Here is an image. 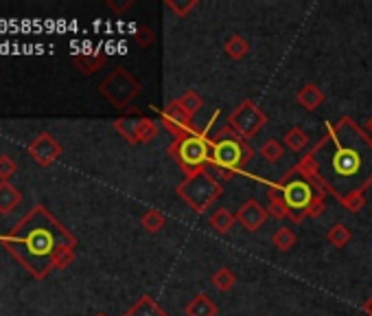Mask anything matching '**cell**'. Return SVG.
Masks as SVG:
<instances>
[{
  "label": "cell",
  "instance_id": "obj_1",
  "mask_svg": "<svg viewBox=\"0 0 372 316\" xmlns=\"http://www.w3.org/2000/svg\"><path fill=\"white\" fill-rule=\"evenodd\" d=\"M302 174L357 213L372 187V138L351 117L329 121L326 132L296 165Z\"/></svg>",
  "mask_w": 372,
  "mask_h": 316
},
{
  "label": "cell",
  "instance_id": "obj_2",
  "mask_svg": "<svg viewBox=\"0 0 372 316\" xmlns=\"http://www.w3.org/2000/svg\"><path fill=\"white\" fill-rule=\"evenodd\" d=\"M0 244L31 277L44 279L50 270H63L75 261L77 237L44 205H35L14 231L0 235Z\"/></svg>",
  "mask_w": 372,
  "mask_h": 316
},
{
  "label": "cell",
  "instance_id": "obj_3",
  "mask_svg": "<svg viewBox=\"0 0 372 316\" xmlns=\"http://www.w3.org/2000/svg\"><path fill=\"white\" fill-rule=\"evenodd\" d=\"M263 185L267 189L269 200L283 202L287 209V218L293 224H300L304 218H317L324 213L326 194L296 165H293L280 180L263 183Z\"/></svg>",
  "mask_w": 372,
  "mask_h": 316
},
{
  "label": "cell",
  "instance_id": "obj_4",
  "mask_svg": "<svg viewBox=\"0 0 372 316\" xmlns=\"http://www.w3.org/2000/svg\"><path fill=\"white\" fill-rule=\"evenodd\" d=\"M211 143L213 149H211L208 167L219 169L222 178H230V174L243 171L248 162L254 158V147L246 138H241L230 125H224V128L217 130L211 138Z\"/></svg>",
  "mask_w": 372,
  "mask_h": 316
},
{
  "label": "cell",
  "instance_id": "obj_5",
  "mask_svg": "<svg viewBox=\"0 0 372 316\" xmlns=\"http://www.w3.org/2000/svg\"><path fill=\"white\" fill-rule=\"evenodd\" d=\"M219 117V110L213 112V117L206 121L202 130H193L190 134L182 136V138H173V143L169 145V156L177 162L182 171L186 176L197 174L202 169H206L211 165V128L213 123Z\"/></svg>",
  "mask_w": 372,
  "mask_h": 316
},
{
  "label": "cell",
  "instance_id": "obj_6",
  "mask_svg": "<svg viewBox=\"0 0 372 316\" xmlns=\"http://www.w3.org/2000/svg\"><path fill=\"white\" fill-rule=\"evenodd\" d=\"M175 194L195 213H206L215 202L222 198L224 187L219 178H217V174L211 167H206L197 174L186 176V178L177 185Z\"/></svg>",
  "mask_w": 372,
  "mask_h": 316
},
{
  "label": "cell",
  "instance_id": "obj_7",
  "mask_svg": "<svg viewBox=\"0 0 372 316\" xmlns=\"http://www.w3.org/2000/svg\"><path fill=\"white\" fill-rule=\"evenodd\" d=\"M99 93L104 95L114 108H125L132 104V99L140 93V82L130 71L117 68L101 82Z\"/></svg>",
  "mask_w": 372,
  "mask_h": 316
},
{
  "label": "cell",
  "instance_id": "obj_8",
  "mask_svg": "<svg viewBox=\"0 0 372 316\" xmlns=\"http://www.w3.org/2000/svg\"><path fill=\"white\" fill-rule=\"evenodd\" d=\"M265 123H267V115L254 104L252 99L241 101V104L235 108L233 115L228 117V125L241 138H246V141H250V138H254L256 134H259L265 128Z\"/></svg>",
  "mask_w": 372,
  "mask_h": 316
},
{
  "label": "cell",
  "instance_id": "obj_9",
  "mask_svg": "<svg viewBox=\"0 0 372 316\" xmlns=\"http://www.w3.org/2000/svg\"><path fill=\"white\" fill-rule=\"evenodd\" d=\"M114 130H117L127 143H151L158 134L156 121L147 117H121L114 121Z\"/></svg>",
  "mask_w": 372,
  "mask_h": 316
},
{
  "label": "cell",
  "instance_id": "obj_10",
  "mask_svg": "<svg viewBox=\"0 0 372 316\" xmlns=\"http://www.w3.org/2000/svg\"><path fill=\"white\" fill-rule=\"evenodd\" d=\"M27 151H29V156H31L40 167H50V165H53V162L61 156L63 149H61L59 141H57L53 134L42 132V134L35 136V141L29 143Z\"/></svg>",
  "mask_w": 372,
  "mask_h": 316
},
{
  "label": "cell",
  "instance_id": "obj_11",
  "mask_svg": "<svg viewBox=\"0 0 372 316\" xmlns=\"http://www.w3.org/2000/svg\"><path fill=\"white\" fill-rule=\"evenodd\" d=\"M160 123L164 125L166 130L171 132L173 138H182L186 134H190L195 130V125H193V117L186 115V112L182 110V106L177 104V99L171 101L169 106H166L162 110V115H160Z\"/></svg>",
  "mask_w": 372,
  "mask_h": 316
},
{
  "label": "cell",
  "instance_id": "obj_12",
  "mask_svg": "<svg viewBox=\"0 0 372 316\" xmlns=\"http://www.w3.org/2000/svg\"><path fill=\"white\" fill-rule=\"evenodd\" d=\"M267 218H269V211L254 198L248 200V202H243L241 209L237 211V224H241L243 229H248L250 233L259 231L261 226L267 222Z\"/></svg>",
  "mask_w": 372,
  "mask_h": 316
},
{
  "label": "cell",
  "instance_id": "obj_13",
  "mask_svg": "<svg viewBox=\"0 0 372 316\" xmlns=\"http://www.w3.org/2000/svg\"><path fill=\"white\" fill-rule=\"evenodd\" d=\"M296 101H298V104H300L304 110L313 112V110H317L320 106L324 104L326 95L322 93V88H317L315 84H304L300 91H298V95H296Z\"/></svg>",
  "mask_w": 372,
  "mask_h": 316
},
{
  "label": "cell",
  "instance_id": "obj_14",
  "mask_svg": "<svg viewBox=\"0 0 372 316\" xmlns=\"http://www.w3.org/2000/svg\"><path fill=\"white\" fill-rule=\"evenodd\" d=\"M217 312H219V310H217V303L206 292L195 295L184 308L186 316H217Z\"/></svg>",
  "mask_w": 372,
  "mask_h": 316
},
{
  "label": "cell",
  "instance_id": "obj_15",
  "mask_svg": "<svg viewBox=\"0 0 372 316\" xmlns=\"http://www.w3.org/2000/svg\"><path fill=\"white\" fill-rule=\"evenodd\" d=\"M106 59H108L106 53L95 50V53H77V55H72V64L79 68L84 75H92L106 64Z\"/></svg>",
  "mask_w": 372,
  "mask_h": 316
},
{
  "label": "cell",
  "instance_id": "obj_16",
  "mask_svg": "<svg viewBox=\"0 0 372 316\" xmlns=\"http://www.w3.org/2000/svg\"><path fill=\"white\" fill-rule=\"evenodd\" d=\"M22 202V194L11 183H0V216L14 211Z\"/></svg>",
  "mask_w": 372,
  "mask_h": 316
},
{
  "label": "cell",
  "instance_id": "obj_17",
  "mask_svg": "<svg viewBox=\"0 0 372 316\" xmlns=\"http://www.w3.org/2000/svg\"><path fill=\"white\" fill-rule=\"evenodd\" d=\"M123 316H166V312L149 295H145V297H140Z\"/></svg>",
  "mask_w": 372,
  "mask_h": 316
},
{
  "label": "cell",
  "instance_id": "obj_18",
  "mask_svg": "<svg viewBox=\"0 0 372 316\" xmlns=\"http://www.w3.org/2000/svg\"><path fill=\"white\" fill-rule=\"evenodd\" d=\"M235 224H237V216H233L228 209H215L213 211V216H211V226L213 229L219 233V235H226L235 229Z\"/></svg>",
  "mask_w": 372,
  "mask_h": 316
},
{
  "label": "cell",
  "instance_id": "obj_19",
  "mask_svg": "<svg viewBox=\"0 0 372 316\" xmlns=\"http://www.w3.org/2000/svg\"><path fill=\"white\" fill-rule=\"evenodd\" d=\"M224 50H226V55L230 59L239 62V59H243L250 53V42L243 35H239V33L237 35H230L228 40H226V44H224Z\"/></svg>",
  "mask_w": 372,
  "mask_h": 316
},
{
  "label": "cell",
  "instance_id": "obj_20",
  "mask_svg": "<svg viewBox=\"0 0 372 316\" xmlns=\"http://www.w3.org/2000/svg\"><path fill=\"white\" fill-rule=\"evenodd\" d=\"M283 143H285L287 149H291V151H296V154H300V151H306V149H309L311 138H309V134H306L302 128H291V130L285 134Z\"/></svg>",
  "mask_w": 372,
  "mask_h": 316
},
{
  "label": "cell",
  "instance_id": "obj_21",
  "mask_svg": "<svg viewBox=\"0 0 372 316\" xmlns=\"http://www.w3.org/2000/svg\"><path fill=\"white\" fill-rule=\"evenodd\" d=\"M351 231H349V226L346 224H333L331 229L326 231V242L331 246H335V248H344L346 244L351 242Z\"/></svg>",
  "mask_w": 372,
  "mask_h": 316
},
{
  "label": "cell",
  "instance_id": "obj_22",
  "mask_svg": "<svg viewBox=\"0 0 372 316\" xmlns=\"http://www.w3.org/2000/svg\"><path fill=\"white\" fill-rule=\"evenodd\" d=\"M272 244L280 252H287V250H291L293 246H296V233H293L291 229H287V226H280V229H276L274 235H272Z\"/></svg>",
  "mask_w": 372,
  "mask_h": 316
},
{
  "label": "cell",
  "instance_id": "obj_23",
  "mask_svg": "<svg viewBox=\"0 0 372 316\" xmlns=\"http://www.w3.org/2000/svg\"><path fill=\"white\" fill-rule=\"evenodd\" d=\"M261 158H265L267 162H278L280 158L285 156V145L278 141V138H269V141H265L259 149Z\"/></svg>",
  "mask_w": 372,
  "mask_h": 316
},
{
  "label": "cell",
  "instance_id": "obj_24",
  "mask_svg": "<svg viewBox=\"0 0 372 316\" xmlns=\"http://www.w3.org/2000/svg\"><path fill=\"white\" fill-rule=\"evenodd\" d=\"M213 286L219 290V292H228V290H233L235 288V284H237V275L230 270V268H226V266H222V268H217V272L213 275Z\"/></svg>",
  "mask_w": 372,
  "mask_h": 316
},
{
  "label": "cell",
  "instance_id": "obj_25",
  "mask_svg": "<svg viewBox=\"0 0 372 316\" xmlns=\"http://www.w3.org/2000/svg\"><path fill=\"white\" fill-rule=\"evenodd\" d=\"M140 224H143V229L147 231V233H158V231H162L164 229V224H166V218L162 216V213L158 211V209H149L143 218H140Z\"/></svg>",
  "mask_w": 372,
  "mask_h": 316
},
{
  "label": "cell",
  "instance_id": "obj_26",
  "mask_svg": "<svg viewBox=\"0 0 372 316\" xmlns=\"http://www.w3.org/2000/svg\"><path fill=\"white\" fill-rule=\"evenodd\" d=\"M177 104L182 106V110L186 112V115H190V117H195L197 112L202 110V106H204V99L195 93V91H186L182 97L177 99Z\"/></svg>",
  "mask_w": 372,
  "mask_h": 316
},
{
  "label": "cell",
  "instance_id": "obj_27",
  "mask_svg": "<svg viewBox=\"0 0 372 316\" xmlns=\"http://www.w3.org/2000/svg\"><path fill=\"white\" fill-rule=\"evenodd\" d=\"M18 171V165H16V160L3 154L0 156V183H9V178Z\"/></svg>",
  "mask_w": 372,
  "mask_h": 316
},
{
  "label": "cell",
  "instance_id": "obj_28",
  "mask_svg": "<svg viewBox=\"0 0 372 316\" xmlns=\"http://www.w3.org/2000/svg\"><path fill=\"white\" fill-rule=\"evenodd\" d=\"M166 7L173 9L175 14H177V18H184L190 9H195V7H197V0H188V3H179V0L175 3V0H166Z\"/></svg>",
  "mask_w": 372,
  "mask_h": 316
},
{
  "label": "cell",
  "instance_id": "obj_29",
  "mask_svg": "<svg viewBox=\"0 0 372 316\" xmlns=\"http://www.w3.org/2000/svg\"><path fill=\"white\" fill-rule=\"evenodd\" d=\"M267 211H269V216L276 218V220H285L287 218V209H285L283 202H278V200H269Z\"/></svg>",
  "mask_w": 372,
  "mask_h": 316
},
{
  "label": "cell",
  "instance_id": "obj_30",
  "mask_svg": "<svg viewBox=\"0 0 372 316\" xmlns=\"http://www.w3.org/2000/svg\"><path fill=\"white\" fill-rule=\"evenodd\" d=\"M136 42L140 44V46H149L151 42H153V31L151 29H147V27H140V29H136Z\"/></svg>",
  "mask_w": 372,
  "mask_h": 316
},
{
  "label": "cell",
  "instance_id": "obj_31",
  "mask_svg": "<svg viewBox=\"0 0 372 316\" xmlns=\"http://www.w3.org/2000/svg\"><path fill=\"white\" fill-rule=\"evenodd\" d=\"M112 11H117V14H123V11L125 9H130L134 3H132V0H125V3H114V0H108V3H106Z\"/></svg>",
  "mask_w": 372,
  "mask_h": 316
},
{
  "label": "cell",
  "instance_id": "obj_32",
  "mask_svg": "<svg viewBox=\"0 0 372 316\" xmlns=\"http://www.w3.org/2000/svg\"><path fill=\"white\" fill-rule=\"evenodd\" d=\"M362 310H364V314L366 316H372V295L364 301V306H362Z\"/></svg>",
  "mask_w": 372,
  "mask_h": 316
},
{
  "label": "cell",
  "instance_id": "obj_33",
  "mask_svg": "<svg viewBox=\"0 0 372 316\" xmlns=\"http://www.w3.org/2000/svg\"><path fill=\"white\" fill-rule=\"evenodd\" d=\"M366 130H368V134L372 136V117L368 119V123H366Z\"/></svg>",
  "mask_w": 372,
  "mask_h": 316
},
{
  "label": "cell",
  "instance_id": "obj_34",
  "mask_svg": "<svg viewBox=\"0 0 372 316\" xmlns=\"http://www.w3.org/2000/svg\"><path fill=\"white\" fill-rule=\"evenodd\" d=\"M95 316H108V314H104V312H99V314H95Z\"/></svg>",
  "mask_w": 372,
  "mask_h": 316
}]
</instances>
